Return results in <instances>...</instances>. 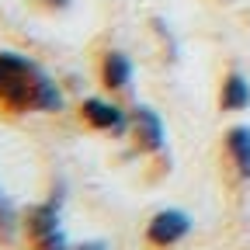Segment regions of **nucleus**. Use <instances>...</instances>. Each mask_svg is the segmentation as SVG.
Here are the masks:
<instances>
[{
	"label": "nucleus",
	"instance_id": "obj_1",
	"mask_svg": "<svg viewBox=\"0 0 250 250\" xmlns=\"http://www.w3.org/2000/svg\"><path fill=\"white\" fill-rule=\"evenodd\" d=\"M45 77L49 73L24 52H0V108L11 115L35 111Z\"/></svg>",
	"mask_w": 250,
	"mask_h": 250
},
{
	"label": "nucleus",
	"instance_id": "obj_2",
	"mask_svg": "<svg viewBox=\"0 0 250 250\" xmlns=\"http://www.w3.org/2000/svg\"><path fill=\"white\" fill-rule=\"evenodd\" d=\"M188 233H191V215L188 212H177V208H164L149 219L146 226V243L156 247V250H167L174 243H181Z\"/></svg>",
	"mask_w": 250,
	"mask_h": 250
},
{
	"label": "nucleus",
	"instance_id": "obj_3",
	"mask_svg": "<svg viewBox=\"0 0 250 250\" xmlns=\"http://www.w3.org/2000/svg\"><path fill=\"white\" fill-rule=\"evenodd\" d=\"M80 118L90 125V129H98V132H115V136H122L125 129H129V111H122L118 104L101 101V98H87V101L80 104Z\"/></svg>",
	"mask_w": 250,
	"mask_h": 250
},
{
	"label": "nucleus",
	"instance_id": "obj_4",
	"mask_svg": "<svg viewBox=\"0 0 250 250\" xmlns=\"http://www.w3.org/2000/svg\"><path fill=\"white\" fill-rule=\"evenodd\" d=\"M129 129H132L139 149H146V153L164 149L167 132H164V122H160V115H156L153 108H143V104L132 108V111H129Z\"/></svg>",
	"mask_w": 250,
	"mask_h": 250
},
{
	"label": "nucleus",
	"instance_id": "obj_5",
	"mask_svg": "<svg viewBox=\"0 0 250 250\" xmlns=\"http://www.w3.org/2000/svg\"><path fill=\"white\" fill-rule=\"evenodd\" d=\"M24 229H28L31 240H39V236H45V233L62 229V226H59V202L45 198V202H39L35 208H28V215H24Z\"/></svg>",
	"mask_w": 250,
	"mask_h": 250
},
{
	"label": "nucleus",
	"instance_id": "obj_6",
	"mask_svg": "<svg viewBox=\"0 0 250 250\" xmlns=\"http://www.w3.org/2000/svg\"><path fill=\"white\" fill-rule=\"evenodd\" d=\"M101 80H104L108 90H125L132 83V59L125 52H118V49H111L101 59Z\"/></svg>",
	"mask_w": 250,
	"mask_h": 250
},
{
	"label": "nucleus",
	"instance_id": "obj_7",
	"mask_svg": "<svg viewBox=\"0 0 250 250\" xmlns=\"http://www.w3.org/2000/svg\"><path fill=\"white\" fill-rule=\"evenodd\" d=\"M226 153H229V164L236 167V174L243 181H250V125H233L226 132Z\"/></svg>",
	"mask_w": 250,
	"mask_h": 250
},
{
	"label": "nucleus",
	"instance_id": "obj_8",
	"mask_svg": "<svg viewBox=\"0 0 250 250\" xmlns=\"http://www.w3.org/2000/svg\"><path fill=\"white\" fill-rule=\"evenodd\" d=\"M219 104L223 111H243L250 104V83L243 73H229L223 80V94H219Z\"/></svg>",
	"mask_w": 250,
	"mask_h": 250
},
{
	"label": "nucleus",
	"instance_id": "obj_9",
	"mask_svg": "<svg viewBox=\"0 0 250 250\" xmlns=\"http://www.w3.org/2000/svg\"><path fill=\"white\" fill-rule=\"evenodd\" d=\"M14 229H18V212H14V205L7 202V195L0 191V240H11Z\"/></svg>",
	"mask_w": 250,
	"mask_h": 250
},
{
	"label": "nucleus",
	"instance_id": "obj_10",
	"mask_svg": "<svg viewBox=\"0 0 250 250\" xmlns=\"http://www.w3.org/2000/svg\"><path fill=\"white\" fill-rule=\"evenodd\" d=\"M31 243H35V250H73V247H70V240H66V233H62V229H56V233H45V236L31 240Z\"/></svg>",
	"mask_w": 250,
	"mask_h": 250
},
{
	"label": "nucleus",
	"instance_id": "obj_11",
	"mask_svg": "<svg viewBox=\"0 0 250 250\" xmlns=\"http://www.w3.org/2000/svg\"><path fill=\"white\" fill-rule=\"evenodd\" d=\"M73 250H108V247H104L101 240H83V243H77Z\"/></svg>",
	"mask_w": 250,
	"mask_h": 250
}]
</instances>
